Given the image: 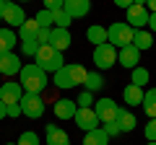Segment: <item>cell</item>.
<instances>
[{
    "instance_id": "cell-1",
    "label": "cell",
    "mask_w": 156,
    "mask_h": 145,
    "mask_svg": "<svg viewBox=\"0 0 156 145\" xmlns=\"http://www.w3.org/2000/svg\"><path fill=\"white\" fill-rule=\"evenodd\" d=\"M18 83L23 86V93H42V91L50 86V78L47 72L37 65V62H29V65L21 67L18 72Z\"/></svg>"
},
{
    "instance_id": "cell-2",
    "label": "cell",
    "mask_w": 156,
    "mask_h": 145,
    "mask_svg": "<svg viewBox=\"0 0 156 145\" xmlns=\"http://www.w3.org/2000/svg\"><path fill=\"white\" fill-rule=\"evenodd\" d=\"M34 62H37L44 72H57L62 65H65L62 52H57L55 47H50V44H39L37 55H34Z\"/></svg>"
},
{
    "instance_id": "cell-3",
    "label": "cell",
    "mask_w": 156,
    "mask_h": 145,
    "mask_svg": "<svg viewBox=\"0 0 156 145\" xmlns=\"http://www.w3.org/2000/svg\"><path fill=\"white\" fill-rule=\"evenodd\" d=\"M133 34L135 29L125 21H117L112 26H107V42H109L115 49H122V47H130L133 44Z\"/></svg>"
},
{
    "instance_id": "cell-4",
    "label": "cell",
    "mask_w": 156,
    "mask_h": 145,
    "mask_svg": "<svg viewBox=\"0 0 156 145\" xmlns=\"http://www.w3.org/2000/svg\"><path fill=\"white\" fill-rule=\"evenodd\" d=\"M115 62H117V49L109 44V42L94 47V65H96V70H109V67H115Z\"/></svg>"
},
{
    "instance_id": "cell-5",
    "label": "cell",
    "mask_w": 156,
    "mask_h": 145,
    "mask_svg": "<svg viewBox=\"0 0 156 145\" xmlns=\"http://www.w3.org/2000/svg\"><path fill=\"white\" fill-rule=\"evenodd\" d=\"M44 99H42V93H23L21 96V112L26 114L29 119H37L44 114Z\"/></svg>"
},
{
    "instance_id": "cell-6",
    "label": "cell",
    "mask_w": 156,
    "mask_h": 145,
    "mask_svg": "<svg viewBox=\"0 0 156 145\" xmlns=\"http://www.w3.org/2000/svg\"><path fill=\"white\" fill-rule=\"evenodd\" d=\"M94 112H96V117H99V122H115L117 119V114H120V106L115 104L112 99H99V101H94Z\"/></svg>"
},
{
    "instance_id": "cell-7",
    "label": "cell",
    "mask_w": 156,
    "mask_h": 145,
    "mask_svg": "<svg viewBox=\"0 0 156 145\" xmlns=\"http://www.w3.org/2000/svg\"><path fill=\"white\" fill-rule=\"evenodd\" d=\"M148 8L146 5H130L125 11V23H130L133 29H146L148 26Z\"/></svg>"
},
{
    "instance_id": "cell-8",
    "label": "cell",
    "mask_w": 156,
    "mask_h": 145,
    "mask_svg": "<svg viewBox=\"0 0 156 145\" xmlns=\"http://www.w3.org/2000/svg\"><path fill=\"white\" fill-rule=\"evenodd\" d=\"M76 124L81 130H83V132H91V130H96V127H101L99 124V117H96V112H94V106H91V109H81V106H78V112H76Z\"/></svg>"
},
{
    "instance_id": "cell-9",
    "label": "cell",
    "mask_w": 156,
    "mask_h": 145,
    "mask_svg": "<svg viewBox=\"0 0 156 145\" xmlns=\"http://www.w3.org/2000/svg\"><path fill=\"white\" fill-rule=\"evenodd\" d=\"M3 21H5L8 26H16V29H21V23L26 21L23 5H21V3H16V0H11V3L5 5V11H3Z\"/></svg>"
},
{
    "instance_id": "cell-10",
    "label": "cell",
    "mask_w": 156,
    "mask_h": 145,
    "mask_svg": "<svg viewBox=\"0 0 156 145\" xmlns=\"http://www.w3.org/2000/svg\"><path fill=\"white\" fill-rule=\"evenodd\" d=\"M23 67L21 57L13 55V52H8V55H0V72L5 75V78H13V75H18Z\"/></svg>"
},
{
    "instance_id": "cell-11",
    "label": "cell",
    "mask_w": 156,
    "mask_h": 145,
    "mask_svg": "<svg viewBox=\"0 0 156 145\" xmlns=\"http://www.w3.org/2000/svg\"><path fill=\"white\" fill-rule=\"evenodd\" d=\"M23 96V86L18 80H8V83L0 86V99L5 101V104H18Z\"/></svg>"
},
{
    "instance_id": "cell-12",
    "label": "cell",
    "mask_w": 156,
    "mask_h": 145,
    "mask_svg": "<svg viewBox=\"0 0 156 145\" xmlns=\"http://www.w3.org/2000/svg\"><path fill=\"white\" fill-rule=\"evenodd\" d=\"M52 112H55L57 119H73L78 112V104L73 99H57L55 104H52Z\"/></svg>"
},
{
    "instance_id": "cell-13",
    "label": "cell",
    "mask_w": 156,
    "mask_h": 145,
    "mask_svg": "<svg viewBox=\"0 0 156 145\" xmlns=\"http://www.w3.org/2000/svg\"><path fill=\"white\" fill-rule=\"evenodd\" d=\"M62 11H65L73 21H76V18H83V16H89V11H91V0H65Z\"/></svg>"
},
{
    "instance_id": "cell-14",
    "label": "cell",
    "mask_w": 156,
    "mask_h": 145,
    "mask_svg": "<svg viewBox=\"0 0 156 145\" xmlns=\"http://www.w3.org/2000/svg\"><path fill=\"white\" fill-rule=\"evenodd\" d=\"M70 31L68 29H57V26H52V31H50V47H55L57 52H65L68 47H70Z\"/></svg>"
},
{
    "instance_id": "cell-15",
    "label": "cell",
    "mask_w": 156,
    "mask_h": 145,
    "mask_svg": "<svg viewBox=\"0 0 156 145\" xmlns=\"http://www.w3.org/2000/svg\"><path fill=\"white\" fill-rule=\"evenodd\" d=\"M117 60H120V65H122V67L133 70V67H138V62H140V52L135 49L133 44H130V47H122L120 55H117Z\"/></svg>"
},
{
    "instance_id": "cell-16",
    "label": "cell",
    "mask_w": 156,
    "mask_h": 145,
    "mask_svg": "<svg viewBox=\"0 0 156 145\" xmlns=\"http://www.w3.org/2000/svg\"><path fill=\"white\" fill-rule=\"evenodd\" d=\"M44 135H47V145H70L68 132H65V130H60L57 124H47Z\"/></svg>"
},
{
    "instance_id": "cell-17",
    "label": "cell",
    "mask_w": 156,
    "mask_h": 145,
    "mask_svg": "<svg viewBox=\"0 0 156 145\" xmlns=\"http://www.w3.org/2000/svg\"><path fill=\"white\" fill-rule=\"evenodd\" d=\"M143 96H146V91L140 88V86H135V83H128L125 91H122V99H125L128 106H140L143 104Z\"/></svg>"
},
{
    "instance_id": "cell-18",
    "label": "cell",
    "mask_w": 156,
    "mask_h": 145,
    "mask_svg": "<svg viewBox=\"0 0 156 145\" xmlns=\"http://www.w3.org/2000/svg\"><path fill=\"white\" fill-rule=\"evenodd\" d=\"M39 23H37V18H26V21L21 23V29H18V39L21 42H34L37 39V34H39Z\"/></svg>"
},
{
    "instance_id": "cell-19",
    "label": "cell",
    "mask_w": 156,
    "mask_h": 145,
    "mask_svg": "<svg viewBox=\"0 0 156 145\" xmlns=\"http://www.w3.org/2000/svg\"><path fill=\"white\" fill-rule=\"evenodd\" d=\"M65 70H68V75H70L73 86H83V83H86V75H89V70H86L81 62H65Z\"/></svg>"
},
{
    "instance_id": "cell-20",
    "label": "cell",
    "mask_w": 156,
    "mask_h": 145,
    "mask_svg": "<svg viewBox=\"0 0 156 145\" xmlns=\"http://www.w3.org/2000/svg\"><path fill=\"white\" fill-rule=\"evenodd\" d=\"M133 47H135L138 52L151 49V47H154V36H151V31H146V29H135V34H133Z\"/></svg>"
},
{
    "instance_id": "cell-21",
    "label": "cell",
    "mask_w": 156,
    "mask_h": 145,
    "mask_svg": "<svg viewBox=\"0 0 156 145\" xmlns=\"http://www.w3.org/2000/svg\"><path fill=\"white\" fill-rule=\"evenodd\" d=\"M86 39H89L94 47L107 44V29L101 26V23H94V26H89V29H86Z\"/></svg>"
},
{
    "instance_id": "cell-22",
    "label": "cell",
    "mask_w": 156,
    "mask_h": 145,
    "mask_svg": "<svg viewBox=\"0 0 156 145\" xmlns=\"http://www.w3.org/2000/svg\"><path fill=\"white\" fill-rule=\"evenodd\" d=\"M83 145H109V135L104 132V127H96L91 132H86Z\"/></svg>"
},
{
    "instance_id": "cell-23",
    "label": "cell",
    "mask_w": 156,
    "mask_h": 145,
    "mask_svg": "<svg viewBox=\"0 0 156 145\" xmlns=\"http://www.w3.org/2000/svg\"><path fill=\"white\" fill-rule=\"evenodd\" d=\"M117 124H120V132H133L135 130V117H133V112H128V109H120V114H117V119H115Z\"/></svg>"
},
{
    "instance_id": "cell-24",
    "label": "cell",
    "mask_w": 156,
    "mask_h": 145,
    "mask_svg": "<svg viewBox=\"0 0 156 145\" xmlns=\"http://www.w3.org/2000/svg\"><path fill=\"white\" fill-rule=\"evenodd\" d=\"M16 47V34L11 29H0V55H8Z\"/></svg>"
},
{
    "instance_id": "cell-25",
    "label": "cell",
    "mask_w": 156,
    "mask_h": 145,
    "mask_svg": "<svg viewBox=\"0 0 156 145\" xmlns=\"http://www.w3.org/2000/svg\"><path fill=\"white\" fill-rule=\"evenodd\" d=\"M143 112L148 114L151 119H156V88H148L146 91V96H143Z\"/></svg>"
},
{
    "instance_id": "cell-26",
    "label": "cell",
    "mask_w": 156,
    "mask_h": 145,
    "mask_svg": "<svg viewBox=\"0 0 156 145\" xmlns=\"http://www.w3.org/2000/svg\"><path fill=\"white\" fill-rule=\"evenodd\" d=\"M52 83H55L57 88H62V91L73 88V80H70V75H68L65 65H62V67H60V70H57V72H52Z\"/></svg>"
},
{
    "instance_id": "cell-27",
    "label": "cell",
    "mask_w": 156,
    "mask_h": 145,
    "mask_svg": "<svg viewBox=\"0 0 156 145\" xmlns=\"http://www.w3.org/2000/svg\"><path fill=\"white\" fill-rule=\"evenodd\" d=\"M151 80V72L146 70V67H133V70H130V83H135V86H140V88H143L146 83H148Z\"/></svg>"
},
{
    "instance_id": "cell-28",
    "label": "cell",
    "mask_w": 156,
    "mask_h": 145,
    "mask_svg": "<svg viewBox=\"0 0 156 145\" xmlns=\"http://www.w3.org/2000/svg\"><path fill=\"white\" fill-rule=\"evenodd\" d=\"M101 86H104V78L99 75V70H96V72H89V75H86V83H83V88L89 91V93H94V91H99Z\"/></svg>"
},
{
    "instance_id": "cell-29",
    "label": "cell",
    "mask_w": 156,
    "mask_h": 145,
    "mask_svg": "<svg viewBox=\"0 0 156 145\" xmlns=\"http://www.w3.org/2000/svg\"><path fill=\"white\" fill-rule=\"evenodd\" d=\"M73 23V18L68 16L65 11H52V26H57V29H68Z\"/></svg>"
},
{
    "instance_id": "cell-30",
    "label": "cell",
    "mask_w": 156,
    "mask_h": 145,
    "mask_svg": "<svg viewBox=\"0 0 156 145\" xmlns=\"http://www.w3.org/2000/svg\"><path fill=\"white\" fill-rule=\"evenodd\" d=\"M16 145H39V137H37V132L26 130V132H21V135H18Z\"/></svg>"
},
{
    "instance_id": "cell-31",
    "label": "cell",
    "mask_w": 156,
    "mask_h": 145,
    "mask_svg": "<svg viewBox=\"0 0 156 145\" xmlns=\"http://www.w3.org/2000/svg\"><path fill=\"white\" fill-rule=\"evenodd\" d=\"M34 18H37V23L42 29H52V11H47V8H44V11H39Z\"/></svg>"
},
{
    "instance_id": "cell-32",
    "label": "cell",
    "mask_w": 156,
    "mask_h": 145,
    "mask_svg": "<svg viewBox=\"0 0 156 145\" xmlns=\"http://www.w3.org/2000/svg\"><path fill=\"white\" fill-rule=\"evenodd\" d=\"M37 49H39V42L37 39H34V42H21V55L34 57V55H37Z\"/></svg>"
},
{
    "instance_id": "cell-33",
    "label": "cell",
    "mask_w": 156,
    "mask_h": 145,
    "mask_svg": "<svg viewBox=\"0 0 156 145\" xmlns=\"http://www.w3.org/2000/svg\"><path fill=\"white\" fill-rule=\"evenodd\" d=\"M81 109H91L94 106V93H89V91H83V93L78 96V101H76Z\"/></svg>"
},
{
    "instance_id": "cell-34",
    "label": "cell",
    "mask_w": 156,
    "mask_h": 145,
    "mask_svg": "<svg viewBox=\"0 0 156 145\" xmlns=\"http://www.w3.org/2000/svg\"><path fill=\"white\" fill-rule=\"evenodd\" d=\"M143 135L148 143H156V119H148V124L143 127Z\"/></svg>"
},
{
    "instance_id": "cell-35",
    "label": "cell",
    "mask_w": 156,
    "mask_h": 145,
    "mask_svg": "<svg viewBox=\"0 0 156 145\" xmlns=\"http://www.w3.org/2000/svg\"><path fill=\"white\" fill-rule=\"evenodd\" d=\"M42 3L47 11H62V5H65V0H42Z\"/></svg>"
},
{
    "instance_id": "cell-36",
    "label": "cell",
    "mask_w": 156,
    "mask_h": 145,
    "mask_svg": "<svg viewBox=\"0 0 156 145\" xmlns=\"http://www.w3.org/2000/svg\"><path fill=\"white\" fill-rule=\"evenodd\" d=\"M50 31H52V29H39V34H37L39 44H50Z\"/></svg>"
},
{
    "instance_id": "cell-37",
    "label": "cell",
    "mask_w": 156,
    "mask_h": 145,
    "mask_svg": "<svg viewBox=\"0 0 156 145\" xmlns=\"http://www.w3.org/2000/svg\"><path fill=\"white\" fill-rule=\"evenodd\" d=\"M104 132L109 135V137H115V135H120V124H117V122H107L104 124Z\"/></svg>"
},
{
    "instance_id": "cell-38",
    "label": "cell",
    "mask_w": 156,
    "mask_h": 145,
    "mask_svg": "<svg viewBox=\"0 0 156 145\" xmlns=\"http://www.w3.org/2000/svg\"><path fill=\"white\" fill-rule=\"evenodd\" d=\"M21 101H18V104H8V117H13V119H16V117H21Z\"/></svg>"
},
{
    "instance_id": "cell-39",
    "label": "cell",
    "mask_w": 156,
    "mask_h": 145,
    "mask_svg": "<svg viewBox=\"0 0 156 145\" xmlns=\"http://www.w3.org/2000/svg\"><path fill=\"white\" fill-rule=\"evenodd\" d=\"M112 3H115L117 8H125V11H128V8L133 5V0H112Z\"/></svg>"
},
{
    "instance_id": "cell-40",
    "label": "cell",
    "mask_w": 156,
    "mask_h": 145,
    "mask_svg": "<svg viewBox=\"0 0 156 145\" xmlns=\"http://www.w3.org/2000/svg\"><path fill=\"white\" fill-rule=\"evenodd\" d=\"M5 117H8V104L0 99V119H5Z\"/></svg>"
},
{
    "instance_id": "cell-41",
    "label": "cell",
    "mask_w": 156,
    "mask_h": 145,
    "mask_svg": "<svg viewBox=\"0 0 156 145\" xmlns=\"http://www.w3.org/2000/svg\"><path fill=\"white\" fill-rule=\"evenodd\" d=\"M148 29H151V31H156V13H151V16H148Z\"/></svg>"
},
{
    "instance_id": "cell-42",
    "label": "cell",
    "mask_w": 156,
    "mask_h": 145,
    "mask_svg": "<svg viewBox=\"0 0 156 145\" xmlns=\"http://www.w3.org/2000/svg\"><path fill=\"white\" fill-rule=\"evenodd\" d=\"M146 8H148V13H156V0H146Z\"/></svg>"
},
{
    "instance_id": "cell-43",
    "label": "cell",
    "mask_w": 156,
    "mask_h": 145,
    "mask_svg": "<svg viewBox=\"0 0 156 145\" xmlns=\"http://www.w3.org/2000/svg\"><path fill=\"white\" fill-rule=\"evenodd\" d=\"M8 3H11V0H0V21H3V11H5Z\"/></svg>"
},
{
    "instance_id": "cell-44",
    "label": "cell",
    "mask_w": 156,
    "mask_h": 145,
    "mask_svg": "<svg viewBox=\"0 0 156 145\" xmlns=\"http://www.w3.org/2000/svg\"><path fill=\"white\" fill-rule=\"evenodd\" d=\"M133 5H146V0H133Z\"/></svg>"
},
{
    "instance_id": "cell-45",
    "label": "cell",
    "mask_w": 156,
    "mask_h": 145,
    "mask_svg": "<svg viewBox=\"0 0 156 145\" xmlns=\"http://www.w3.org/2000/svg\"><path fill=\"white\" fill-rule=\"evenodd\" d=\"M16 3H29V0H16Z\"/></svg>"
},
{
    "instance_id": "cell-46",
    "label": "cell",
    "mask_w": 156,
    "mask_h": 145,
    "mask_svg": "<svg viewBox=\"0 0 156 145\" xmlns=\"http://www.w3.org/2000/svg\"><path fill=\"white\" fill-rule=\"evenodd\" d=\"M5 145H16V143H5Z\"/></svg>"
},
{
    "instance_id": "cell-47",
    "label": "cell",
    "mask_w": 156,
    "mask_h": 145,
    "mask_svg": "<svg viewBox=\"0 0 156 145\" xmlns=\"http://www.w3.org/2000/svg\"><path fill=\"white\" fill-rule=\"evenodd\" d=\"M146 145H156V143H146Z\"/></svg>"
}]
</instances>
